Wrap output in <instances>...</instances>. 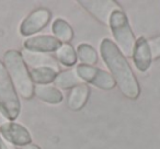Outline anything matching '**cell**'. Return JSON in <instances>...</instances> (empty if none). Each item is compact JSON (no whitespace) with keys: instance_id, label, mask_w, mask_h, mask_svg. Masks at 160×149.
Here are the masks:
<instances>
[{"instance_id":"cell-20","label":"cell","mask_w":160,"mask_h":149,"mask_svg":"<svg viewBox=\"0 0 160 149\" xmlns=\"http://www.w3.org/2000/svg\"><path fill=\"white\" fill-rule=\"evenodd\" d=\"M0 149H10L9 144L1 137V135H0Z\"/></svg>"},{"instance_id":"cell-3","label":"cell","mask_w":160,"mask_h":149,"mask_svg":"<svg viewBox=\"0 0 160 149\" xmlns=\"http://www.w3.org/2000/svg\"><path fill=\"white\" fill-rule=\"evenodd\" d=\"M110 27L123 55H126L127 57L133 56L136 40L129 25L128 18L123 10H118L112 13L110 19Z\"/></svg>"},{"instance_id":"cell-18","label":"cell","mask_w":160,"mask_h":149,"mask_svg":"<svg viewBox=\"0 0 160 149\" xmlns=\"http://www.w3.org/2000/svg\"><path fill=\"white\" fill-rule=\"evenodd\" d=\"M77 56L82 65L93 66L98 62V53L89 44H80L77 48Z\"/></svg>"},{"instance_id":"cell-16","label":"cell","mask_w":160,"mask_h":149,"mask_svg":"<svg viewBox=\"0 0 160 149\" xmlns=\"http://www.w3.org/2000/svg\"><path fill=\"white\" fill-rule=\"evenodd\" d=\"M53 33L55 37L59 41L60 43L68 44L73 37V30L69 25L68 22H66L62 19H56L53 23Z\"/></svg>"},{"instance_id":"cell-14","label":"cell","mask_w":160,"mask_h":149,"mask_svg":"<svg viewBox=\"0 0 160 149\" xmlns=\"http://www.w3.org/2000/svg\"><path fill=\"white\" fill-rule=\"evenodd\" d=\"M82 80L78 76V73L76 72V69H68V70H64L58 72L56 76L55 80H54V85L56 88H60V89H72L73 87L78 85H81Z\"/></svg>"},{"instance_id":"cell-19","label":"cell","mask_w":160,"mask_h":149,"mask_svg":"<svg viewBox=\"0 0 160 149\" xmlns=\"http://www.w3.org/2000/svg\"><path fill=\"white\" fill-rule=\"evenodd\" d=\"M148 46L151 53V58L152 59H158L160 58V36L153 37L148 41Z\"/></svg>"},{"instance_id":"cell-17","label":"cell","mask_w":160,"mask_h":149,"mask_svg":"<svg viewBox=\"0 0 160 149\" xmlns=\"http://www.w3.org/2000/svg\"><path fill=\"white\" fill-rule=\"evenodd\" d=\"M56 59L64 66H73L77 62V54L70 44H62L56 51Z\"/></svg>"},{"instance_id":"cell-22","label":"cell","mask_w":160,"mask_h":149,"mask_svg":"<svg viewBox=\"0 0 160 149\" xmlns=\"http://www.w3.org/2000/svg\"><path fill=\"white\" fill-rule=\"evenodd\" d=\"M20 149H41V147L31 142V144H28V145H25V146H22Z\"/></svg>"},{"instance_id":"cell-10","label":"cell","mask_w":160,"mask_h":149,"mask_svg":"<svg viewBox=\"0 0 160 149\" xmlns=\"http://www.w3.org/2000/svg\"><path fill=\"white\" fill-rule=\"evenodd\" d=\"M21 55L24 60L25 65L32 68H41V67H51L56 70H59V65L57 64V60L53 56L48 55L46 53H38V52H31L23 49L21 52Z\"/></svg>"},{"instance_id":"cell-8","label":"cell","mask_w":160,"mask_h":149,"mask_svg":"<svg viewBox=\"0 0 160 149\" xmlns=\"http://www.w3.org/2000/svg\"><path fill=\"white\" fill-rule=\"evenodd\" d=\"M0 135L6 142L13 146H25L32 142V136L27 127L14 121H8L1 125Z\"/></svg>"},{"instance_id":"cell-21","label":"cell","mask_w":160,"mask_h":149,"mask_svg":"<svg viewBox=\"0 0 160 149\" xmlns=\"http://www.w3.org/2000/svg\"><path fill=\"white\" fill-rule=\"evenodd\" d=\"M8 121H9V120H8V117L5 115V113L2 112V110L0 109V126L5 124L6 122H8Z\"/></svg>"},{"instance_id":"cell-2","label":"cell","mask_w":160,"mask_h":149,"mask_svg":"<svg viewBox=\"0 0 160 149\" xmlns=\"http://www.w3.org/2000/svg\"><path fill=\"white\" fill-rule=\"evenodd\" d=\"M3 65L11 79L18 96L25 100H31L34 97V83L30 76L28 66L21 55V52L9 49L3 55Z\"/></svg>"},{"instance_id":"cell-4","label":"cell","mask_w":160,"mask_h":149,"mask_svg":"<svg viewBox=\"0 0 160 149\" xmlns=\"http://www.w3.org/2000/svg\"><path fill=\"white\" fill-rule=\"evenodd\" d=\"M0 109L2 110L9 121L17 120L21 111L20 99L1 60H0Z\"/></svg>"},{"instance_id":"cell-1","label":"cell","mask_w":160,"mask_h":149,"mask_svg":"<svg viewBox=\"0 0 160 149\" xmlns=\"http://www.w3.org/2000/svg\"><path fill=\"white\" fill-rule=\"evenodd\" d=\"M101 56L109 67L112 77L118 83L121 92L126 98L136 100L140 94V88L128 62L118 45L110 38H104L100 45Z\"/></svg>"},{"instance_id":"cell-15","label":"cell","mask_w":160,"mask_h":149,"mask_svg":"<svg viewBox=\"0 0 160 149\" xmlns=\"http://www.w3.org/2000/svg\"><path fill=\"white\" fill-rule=\"evenodd\" d=\"M58 75V71L51 67H41V68H32L30 70V76L36 85H48L54 82L56 76Z\"/></svg>"},{"instance_id":"cell-5","label":"cell","mask_w":160,"mask_h":149,"mask_svg":"<svg viewBox=\"0 0 160 149\" xmlns=\"http://www.w3.org/2000/svg\"><path fill=\"white\" fill-rule=\"evenodd\" d=\"M76 72L81 80H85L103 90H111L116 86L115 80L108 71L93 66L80 64L76 68Z\"/></svg>"},{"instance_id":"cell-7","label":"cell","mask_w":160,"mask_h":149,"mask_svg":"<svg viewBox=\"0 0 160 149\" xmlns=\"http://www.w3.org/2000/svg\"><path fill=\"white\" fill-rule=\"evenodd\" d=\"M51 18V11L45 8H38L34 10L21 22L20 34L22 36H31L38 33L48 24Z\"/></svg>"},{"instance_id":"cell-12","label":"cell","mask_w":160,"mask_h":149,"mask_svg":"<svg viewBox=\"0 0 160 149\" xmlns=\"http://www.w3.org/2000/svg\"><path fill=\"white\" fill-rule=\"evenodd\" d=\"M90 97V88L86 83H81L70 90L67 98V104L71 111H79L87 103Z\"/></svg>"},{"instance_id":"cell-11","label":"cell","mask_w":160,"mask_h":149,"mask_svg":"<svg viewBox=\"0 0 160 149\" xmlns=\"http://www.w3.org/2000/svg\"><path fill=\"white\" fill-rule=\"evenodd\" d=\"M133 59L136 68L142 72L147 71L150 67L152 58H151V53L148 46V41L144 36H140L136 41L133 53Z\"/></svg>"},{"instance_id":"cell-13","label":"cell","mask_w":160,"mask_h":149,"mask_svg":"<svg viewBox=\"0 0 160 149\" xmlns=\"http://www.w3.org/2000/svg\"><path fill=\"white\" fill-rule=\"evenodd\" d=\"M34 96L44 102L58 104L62 101V93L54 86L36 85L34 86Z\"/></svg>"},{"instance_id":"cell-6","label":"cell","mask_w":160,"mask_h":149,"mask_svg":"<svg viewBox=\"0 0 160 149\" xmlns=\"http://www.w3.org/2000/svg\"><path fill=\"white\" fill-rule=\"evenodd\" d=\"M78 2L93 18L105 25H110V19L114 11L122 10L120 5L113 0H80Z\"/></svg>"},{"instance_id":"cell-9","label":"cell","mask_w":160,"mask_h":149,"mask_svg":"<svg viewBox=\"0 0 160 149\" xmlns=\"http://www.w3.org/2000/svg\"><path fill=\"white\" fill-rule=\"evenodd\" d=\"M62 46V43L51 35H36L30 36L23 42V47L27 51L38 52V53H51L56 52Z\"/></svg>"}]
</instances>
